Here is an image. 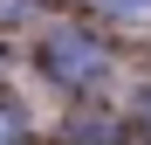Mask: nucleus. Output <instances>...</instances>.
Instances as JSON below:
<instances>
[{
    "instance_id": "f03ea898",
    "label": "nucleus",
    "mask_w": 151,
    "mask_h": 145,
    "mask_svg": "<svg viewBox=\"0 0 151 145\" xmlns=\"http://www.w3.org/2000/svg\"><path fill=\"white\" fill-rule=\"evenodd\" d=\"M96 7H110V14H151V0H96Z\"/></svg>"
},
{
    "instance_id": "7ed1b4c3",
    "label": "nucleus",
    "mask_w": 151,
    "mask_h": 145,
    "mask_svg": "<svg viewBox=\"0 0 151 145\" xmlns=\"http://www.w3.org/2000/svg\"><path fill=\"white\" fill-rule=\"evenodd\" d=\"M14 138H21V117H14V111H0V145H14Z\"/></svg>"
},
{
    "instance_id": "f257e3e1",
    "label": "nucleus",
    "mask_w": 151,
    "mask_h": 145,
    "mask_svg": "<svg viewBox=\"0 0 151 145\" xmlns=\"http://www.w3.org/2000/svg\"><path fill=\"white\" fill-rule=\"evenodd\" d=\"M41 62H48V76H62V83H96V76L110 69L103 48H96L89 35H69V28H62V35H48Z\"/></svg>"
}]
</instances>
